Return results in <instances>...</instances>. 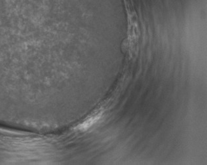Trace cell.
Returning a JSON list of instances; mask_svg holds the SVG:
<instances>
[{
  "instance_id": "obj_1",
  "label": "cell",
  "mask_w": 207,
  "mask_h": 165,
  "mask_svg": "<svg viewBox=\"0 0 207 165\" xmlns=\"http://www.w3.org/2000/svg\"><path fill=\"white\" fill-rule=\"evenodd\" d=\"M98 119V118H96V117H92L90 119H89L87 121H85V123H83L81 127H80V129L81 130H85L88 129L89 127H90L92 124H93L94 122H95Z\"/></svg>"
}]
</instances>
